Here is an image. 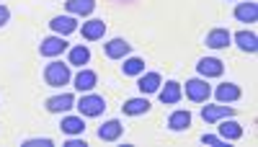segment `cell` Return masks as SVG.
Segmentation results:
<instances>
[{
	"label": "cell",
	"instance_id": "e0dca14e",
	"mask_svg": "<svg viewBox=\"0 0 258 147\" xmlns=\"http://www.w3.org/2000/svg\"><path fill=\"white\" fill-rule=\"evenodd\" d=\"M232 16L240 21V24H255L258 18V3H253V0H248V3H238L232 11Z\"/></svg>",
	"mask_w": 258,
	"mask_h": 147
},
{
	"label": "cell",
	"instance_id": "8fae6325",
	"mask_svg": "<svg viewBox=\"0 0 258 147\" xmlns=\"http://www.w3.org/2000/svg\"><path fill=\"white\" fill-rule=\"evenodd\" d=\"M73 106H75V96L73 93H59V96L47 98V111L49 114H68Z\"/></svg>",
	"mask_w": 258,
	"mask_h": 147
},
{
	"label": "cell",
	"instance_id": "30bf717a",
	"mask_svg": "<svg viewBox=\"0 0 258 147\" xmlns=\"http://www.w3.org/2000/svg\"><path fill=\"white\" fill-rule=\"evenodd\" d=\"M220 127H217V132H220V137L225 139V142H238L240 137H243V127L238 121H235L232 116H227V119H220L217 121Z\"/></svg>",
	"mask_w": 258,
	"mask_h": 147
},
{
	"label": "cell",
	"instance_id": "d4e9b609",
	"mask_svg": "<svg viewBox=\"0 0 258 147\" xmlns=\"http://www.w3.org/2000/svg\"><path fill=\"white\" fill-rule=\"evenodd\" d=\"M121 72H124L126 78H140V75L145 72V59H140V57H124Z\"/></svg>",
	"mask_w": 258,
	"mask_h": 147
},
{
	"label": "cell",
	"instance_id": "2e32d148",
	"mask_svg": "<svg viewBox=\"0 0 258 147\" xmlns=\"http://www.w3.org/2000/svg\"><path fill=\"white\" fill-rule=\"evenodd\" d=\"M163 86V78L160 72H142L140 80H137V88L142 96H150V93H158V88Z\"/></svg>",
	"mask_w": 258,
	"mask_h": 147
},
{
	"label": "cell",
	"instance_id": "ac0fdd59",
	"mask_svg": "<svg viewBox=\"0 0 258 147\" xmlns=\"http://www.w3.org/2000/svg\"><path fill=\"white\" fill-rule=\"evenodd\" d=\"M230 41H232V34L227 29H212L207 34V47L209 49H225V47H230Z\"/></svg>",
	"mask_w": 258,
	"mask_h": 147
},
{
	"label": "cell",
	"instance_id": "484cf974",
	"mask_svg": "<svg viewBox=\"0 0 258 147\" xmlns=\"http://www.w3.org/2000/svg\"><path fill=\"white\" fill-rule=\"evenodd\" d=\"M24 144H26V147H31V144H44V147H52L54 142H52L49 137H34V139H24Z\"/></svg>",
	"mask_w": 258,
	"mask_h": 147
},
{
	"label": "cell",
	"instance_id": "7a4b0ae2",
	"mask_svg": "<svg viewBox=\"0 0 258 147\" xmlns=\"http://www.w3.org/2000/svg\"><path fill=\"white\" fill-rule=\"evenodd\" d=\"M75 109H78L80 116H85V119L101 116V114L106 111V98L98 96V93H83V98L75 101Z\"/></svg>",
	"mask_w": 258,
	"mask_h": 147
},
{
	"label": "cell",
	"instance_id": "ffe728a7",
	"mask_svg": "<svg viewBox=\"0 0 258 147\" xmlns=\"http://www.w3.org/2000/svg\"><path fill=\"white\" fill-rule=\"evenodd\" d=\"M121 111H124L126 116H142V114L150 111V101H147L145 96H140V98H129V101H124Z\"/></svg>",
	"mask_w": 258,
	"mask_h": 147
},
{
	"label": "cell",
	"instance_id": "7c38bea8",
	"mask_svg": "<svg viewBox=\"0 0 258 147\" xmlns=\"http://www.w3.org/2000/svg\"><path fill=\"white\" fill-rule=\"evenodd\" d=\"M103 49H106V57L109 59H124V57H129V52H132V44H129L126 39H109L103 44Z\"/></svg>",
	"mask_w": 258,
	"mask_h": 147
},
{
	"label": "cell",
	"instance_id": "83f0119b",
	"mask_svg": "<svg viewBox=\"0 0 258 147\" xmlns=\"http://www.w3.org/2000/svg\"><path fill=\"white\" fill-rule=\"evenodd\" d=\"M8 21H11V11H8V6H0V29H3Z\"/></svg>",
	"mask_w": 258,
	"mask_h": 147
},
{
	"label": "cell",
	"instance_id": "3957f363",
	"mask_svg": "<svg viewBox=\"0 0 258 147\" xmlns=\"http://www.w3.org/2000/svg\"><path fill=\"white\" fill-rule=\"evenodd\" d=\"M183 93H186V98H188L191 103H207L209 96H212V88L207 86L204 78H191V80H186Z\"/></svg>",
	"mask_w": 258,
	"mask_h": 147
},
{
	"label": "cell",
	"instance_id": "5b68a950",
	"mask_svg": "<svg viewBox=\"0 0 258 147\" xmlns=\"http://www.w3.org/2000/svg\"><path fill=\"white\" fill-rule=\"evenodd\" d=\"M197 72H199L204 80L220 78V75L225 72V65H222V59H217V57H202V59L197 62Z\"/></svg>",
	"mask_w": 258,
	"mask_h": 147
},
{
	"label": "cell",
	"instance_id": "cb8c5ba5",
	"mask_svg": "<svg viewBox=\"0 0 258 147\" xmlns=\"http://www.w3.org/2000/svg\"><path fill=\"white\" fill-rule=\"evenodd\" d=\"M64 8L70 16H91L96 11V0H68Z\"/></svg>",
	"mask_w": 258,
	"mask_h": 147
},
{
	"label": "cell",
	"instance_id": "5bb4252c",
	"mask_svg": "<svg viewBox=\"0 0 258 147\" xmlns=\"http://www.w3.org/2000/svg\"><path fill=\"white\" fill-rule=\"evenodd\" d=\"M214 98L220 103H235V101L243 98V91H240V86H235V83H222V86L214 88Z\"/></svg>",
	"mask_w": 258,
	"mask_h": 147
},
{
	"label": "cell",
	"instance_id": "9c48e42d",
	"mask_svg": "<svg viewBox=\"0 0 258 147\" xmlns=\"http://www.w3.org/2000/svg\"><path fill=\"white\" fill-rule=\"evenodd\" d=\"M227 116H235V109L232 106H225V103H214V106H207L202 109V119L207 124H217L220 119H227Z\"/></svg>",
	"mask_w": 258,
	"mask_h": 147
},
{
	"label": "cell",
	"instance_id": "44dd1931",
	"mask_svg": "<svg viewBox=\"0 0 258 147\" xmlns=\"http://www.w3.org/2000/svg\"><path fill=\"white\" fill-rule=\"evenodd\" d=\"M88 62H91V49L85 44H78L68 52V65L70 67H83V65H88Z\"/></svg>",
	"mask_w": 258,
	"mask_h": 147
},
{
	"label": "cell",
	"instance_id": "f1b7e54d",
	"mask_svg": "<svg viewBox=\"0 0 258 147\" xmlns=\"http://www.w3.org/2000/svg\"><path fill=\"white\" fill-rule=\"evenodd\" d=\"M68 147H85V139H78V137H70V139H68Z\"/></svg>",
	"mask_w": 258,
	"mask_h": 147
},
{
	"label": "cell",
	"instance_id": "277c9868",
	"mask_svg": "<svg viewBox=\"0 0 258 147\" xmlns=\"http://www.w3.org/2000/svg\"><path fill=\"white\" fill-rule=\"evenodd\" d=\"M158 98H160V103H165V106H173V103H178L183 98V86L178 80H168L165 86L158 88Z\"/></svg>",
	"mask_w": 258,
	"mask_h": 147
},
{
	"label": "cell",
	"instance_id": "7402d4cb",
	"mask_svg": "<svg viewBox=\"0 0 258 147\" xmlns=\"http://www.w3.org/2000/svg\"><path fill=\"white\" fill-rule=\"evenodd\" d=\"M232 39H235V44H238L243 52H248V54H255L258 52V36L253 31H238Z\"/></svg>",
	"mask_w": 258,
	"mask_h": 147
},
{
	"label": "cell",
	"instance_id": "6da1fadb",
	"mask_svg": "<svg viewBox=\"0 0 258 147\" xmlns=\"http://www.w3.org/2000/svg\"><path fill=\"white\" fill-rule=\"evenodd\" d=\"M44 80H47V86L49 88H62V86H68V83L73 80V72H70V65L68 62H49V65L44 67Z\"/></svg>",
	"mask_w": 258,
	"mask_h": 147
},
{
	"label": "cell",
	"instance_id": "9a60e30c",
	"mask_svg": "<svg viewBox=\"0 0 258 147\" xmlns=\"http://www.w3.org/2000/svg\"><path fill=\"white\" fill-rule=\"evenodd\" d=\"M75 88L80 91V93H91L96 86H98V75L93 72V70H88V67H80V72L75 75Z\"/></svg>",
	"mask_w": 258,
	"mask_h": 147
},
{
	"label": "cell",
	"instance_id": "d6986e66",
	"mask_svg": "<svg viewBox=\"0 0 258 147\" xmlns=\"http://www.w3.org/2000/svg\"><path fill=\"white\" fill-rule=\"evenodd\" d=\"M59 129L70 137H78L85 132V116H62L59 121Z\"/></svg>",
	"mask_w": 258,
	"mask_h": 147
},
{
	"label": "cell",
	"instance_id": "52a82bcc",
	"mask_svg": "<svg viewBox=\"0 0 258 147\" xmlns=\"http://www.w3.org/2000/svg\"><path fill=\"white\" fill-rule=\"evenodd\" d=\"M64 49H68V41H64V36H47V39H41V44H39V54L41 57H59Z\"/></svg>",
	"mask_w": 258,
	"mask_h": 147
},
{
	"label": "cell",
	"instance_id": "4fadbf2b",
	"mask_svg": "<svg viewBox=\"0 0 258 147\" xmlns=\"http://www.w3.org/2000/svg\"><path fill=\"white\" fill-rule=\"evenodd\" d=\"M121 134H124V124L119 119H109L98 127V139L101 142H116Z\"/></svg>",
	"mask_w": 258,
	"mask_h": 147
},
{
	"label": "cell",
	"instance_id": "ba28073f",
	"mask_svg": "<svg viewBox=\"0 0 258 147\" xmlns=\"http://www.w3.org/2000/svg\"><path fill=\"white\" fill-rule=\"evenodd\" d=\"M49 29L57 34V36H70V34H75L78 31V18L75 16H54L52 21H49Z\"/></svg>",
	"mask_w": 258,
	"mask_h": 147
},
{
	"label": "cell",
	"instance_id": "8992f818",
	"mask_svg": "<svg viewBox=\"0 0 258 147\" xmlns=\"http://www.w3.org/2000/svg\"><path fill=\"white\" fill-rule=\"evenodd\" d=\"M78 31L83 34L85 41H98L106 34V21L103 18H88L83 26H78Z\"/></svg>",
	"mask_w": 258,
	"mask_h": 147
},
{
	"label": "cell",
	"instance_id": "4316f807",
	"mask_svg": "<svg viewBox=\"0 0 258 147\" xmlns=\"http://www.w3.org/2000/svg\"><path fill=\"white\" fill-rule=\"evenodd\" d=\"M202 142L204 144H225V139L220 134H202Z\"/></svg>",
	"mask_w": 258,
	"mask_h": 147
},
{
	"label": "cell",
	"instance_id": "603a6c76",
	"mask_svg": "<svg viewBox=\"0 0 258 147\" xmlns=\"http://www.w3.org/2000/svg\"><path fill=\"white\" fill-rule=\"evenodd\" d=\"M188 124H191V111L186 109H176L168 116V129H173V132H183Z\"/></svg>",
	"mask_w": 258,
	"mask_h": 147
}]
</instances>
